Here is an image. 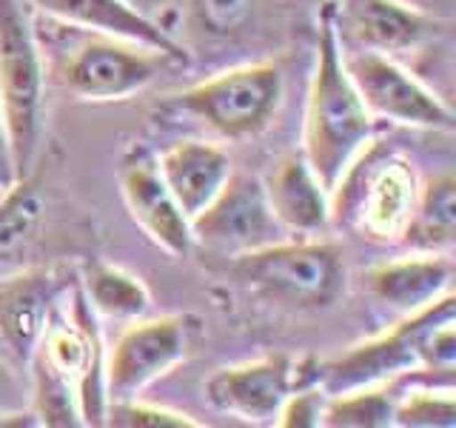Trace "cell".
I'll use <instances>...</instances> for the list:
<instances>
[{"label":"cell","mask_w":456,"mask_h":428,"mask_svg":"<svg viewBox=\"0 0 456 428\" xmlns=\"http://www.w3.org/2000/svg\"><path fill=\"white\" fill-rule=\"evenodd\" d=\"M263 183L268 206L285 235L317 237L331 226V192L314 175L303 152L282 157Z\"/></svg>","instance_id":"18"},{"label":"cell","mask_w":456,"mask_h":428,"mask_svg":"<svg viewBox=\"0 0 456 428\" xmlns=\"http://www.w3.org/2000/svg\"><path fill=\"white\" fill-rule=\"evenodd\" d=\"M52 21H61L66 26L86 29L92 35H109L120 40H132L140 46H149L157 52H166L168 57L183 66L189 63L185 46L171 37L166 29L157 26L151 18H146L137 6L128 0H26Z\"/></svg>","instance_id":"16"},{"label":"cell","mask_w":456,"mask_h":428,"mask_svg":"<svg viewBox=\"0 0 456 428\" xmlns=\"http://www.w3.org/2000/svg\"><path fill=\"white\" fill-rule=\"evenodd\" d=\"M396 428H453L456 397L453 385L445 389H411L396 397Z\"/></svg>","instance_id":"25"},{"label":"cell","mask_w":456,"mask_h":428,"mask_svg":"<svg viewBox=\"0 0 456 428\" xmlns=\"http://www.w3.org/2000/svg\"><path fill=\"white\" fill-rule=\"evenodd\" d=\"M71 280L61 268H20L0 280V340L18 363H28L49 311Z\"/></svg>","instance_id":"14"},{"label":"cell","mask_w":456,"mask_h":428,"mask_svg":"<svg viewBox=\"0 0 456 428\" xmlns=\"http://www.w3.org/2000/svg\"><path fill=\"white\" fill-rule=\"evenodd\" d=\"M18 171H14V157L9 146V132H6V120L4 111H0V197H4L14 183H18Z\"/></svg>","instance_id":"29"},{"label":"cell","mask_w":456,"mask_h":428,"mask_svg":"<svg viewBox=\"0 0 456 428\" xmlns=\"http://www.w3.org/2000/svg\"><path fill=\"white\" fill-rule=\"evenodd\" d=\"M337 26L339 35H351L360 49L391 57L419 49L442 29L436 18L405 0H342Z\"/></svg>","instance_id":"15"},{"label":"cell","mask_w":456,"mask_h":428,"mask_svg":"<svg viewBox=\"0 0 456 428\" xmlns=\"http://www.w3.org/2000/svg\"><path fill=\"white\" fill-rule=\"evenodd\" d=\"M103 425H111V428H203V423L194 420L191 414L157 406V403H142L140 397L109 403Z\"/></svg>","instance_id":"26"},{"label":"cell","mask_w":456,"mask_h":428,"mask_svg":"<svg viewBox=\"0 0 456 428\" xmlns=\"http://www.w3.org/2000/svg\"><path fill=\"white\" fill-rule=\"evenodd\" d=\"M365 283L379 303L408 317L453 292V260L439 251H411L377 263L365 275Z\"/></svg>","instance_id":"17"},{"label":"cell","mask_w":456,"mask_h":428,"mask_svg":"<svg viewBox=\"0 0 456 428\" xmlns=\"http://www.w3.org/2000/svg\"><path fill=\"white\" fill-rule=\"evenodd\" d=\"M0 111L18 177H32L46 120V66L26 0H0Z\"/></svg>","instance_id":"4"},{"label":"cell","mask_w":456,"mask_h":428,"mask_svg":"<svg viewBox=\"0 0 456 428\" xmlns=\"http://www.w3.org/2000/svg\"><path fill=\"white\" fill-rule=\"evenodd\" d=\"M456 243V180L453 175H439L419 185L417 206L403 235L408 251H439L451 254Z\"/></svg>","instance_id":"21"},{"label":"cell","mask_w":456,"mask_h":428,"mask_svg":"<svg viewBox=\"0 0 456 428\" xmlns=\"http://www.w3.org/2000/svg\"><path fill=\"white\" fill-rule=\"evenodd\" d=\"M391 385H365L328 394L320 428H394L396 397Z\"/></svg>","instance_id":"23"},{"label":"cell","mask_w":456,"mask_h":428,"mask_svg":"<svg viewBox=\"0 0 456 428\" xmlns=\"http://www.w3.org/2000/svg\"><path fill=\"white\" fill-rule=\"evenodd\" d=\"M328 403V391L322 385H305V389H294L285 403L277 411L274 425L280 428H320L322 411Z\"/></svg>","instance_id":"28"},{"label":"cell","mask_w":456,"mask_h":428,"mask_svg":"<svg viewBox=\"0 0 456 428\" xmlns=\"http://www.w3.org/2000/svg\"><path fill=\"white\" fill-rule=\"evenodd\" d=\"M419 175L403 152L377 137L331 189V223L379 246H399L419 197Z\"/></svg>","instance_id":"2"},{"label":"cell","mask_w":456,"mask_h":428,"mask_svg":"<svg viewBox=\"0 0 456 428\" xmlns=\"http://www.w3.org/2000/svg\"><path fill=\"white\" fill-rule=\"evenodd\" d=\"M377 135V120L370 118L360 92L342 61V37L337 26V6L325 4L320 14L317 61H314L305 123H303V157L322 180L328 192L342 177L354 157Z\"/></svg>","instance_id":"1"},{"label":"cell","mask_w":456,"mask_h":428,"mask_svg":"<svg viewBox=\"0 0 456 428\" xmlns=\"http://www.w3.org/2000/svg\"><path fill=\"white\" fill-rule=\"evenodd\" d=\"M320 383V360L311 354H265L260 360L214 371L206 383L211 408L251 423L274 425L277 411L294 389Z\"/></svg>","instance_id":"9"},{"label":"cell","mask_w":456,"mask_h":428,"mask_svg":"<svg viewBox=\"0 0 456 428\" xmlns=\"http://www.w3.org/2000/svg\"><path fill=\"white\" fill-rule=\"evenodd\" d=\"M46 203L32 177H23L0 197V280L26 268L28 254L40 237Z\"/></svg>","instance_id":"20"},{"label":"cell","mask_w":456,"mask_h":428,"mask_svg":"<svg viewBox=\"0 0 456 428\" xmlns=\"http://www.w3.org/2000/svg\"><path fill=\"white\" fill-rule=\"evenodd\" d=\"M32 357H40L63 380H69L77 394L83 425L106 423V346L97 314L86 300L80 283H69L57 297Z\"/></svg>","instance_id":"6"},{"label":"cell","mask_w":456,"mask_h":428,"mask_svg":"<svg viewBox=\"0 0 456 428\" xmlns=\"http://www.w3.org/2000/svg\"><path fill=\"white\" fill-rule=\"evenodd\" d=\"M26 366H32L35 380V417L40 425L49 428H77L83 425L77 394L57 371L43 363L40 357H32Z\"/></svg>","instance_id":"24"},{"label":"cell","mask_w":456,"mask_h":428,"mask_svg":"<svg viewBox=\"0 0 456 428\" xmlns=\"http://www.w3.org/2000/svg\"><path fill=\"white\" fill-rule=\"evenodd\" d=\"M194 246L220 257H240L285 237L268 206L265 183L256 175H234L217 197L191 220Z\"/></svg>","instance_id":"11"},{"label":"cell","mask_w":456,"mask_h":428,"mask_svg":"<svg viewBox=\"0 0 456 428\" xmlns=\"http://www.w3.org/2000/svg\"><path fill=\"white\" fill-rule=\"evenodd\" d=\"M168 66L180 63L166 52L109 35H92L63 61L61 80L80 100L111 103L146 92Z\"/></svg>","instance_id":"7"},{"label":"cell","mask_w":456,"mask_h":428,"mask_svg":"<svg viewBox=\"0 0 456 428\" xmlns=\"http://www.w3.org/2000/svg\"><path fill=\"white\" fill-rule=\"evenodd\" d=\"M118 185L132 220L154 246H160L171 257H185L194 249L191 220L177 206L175 194L168 192L160 169H157V154L149 146L132 143L120 154Z\"/></svg>","instance_id":"12"},{"label":"cell","mask_w":456,"mask_h":428,"mask_svg":"<svg viewBox=\"0 0 456 428\" xmlns=\"http://www.w3.org/2000/svg\"><path fill=\"white\" fill-rule=\"evenodd\" d=\"M422 311L408 314L391 332L356 342L334 360L320 363V385L328 394H342L365 385H391L399 377L425 371L419 351Z\"/></svg>","instance_id":"13"},{"label":"cell","mask_w":456,"mask_h":428,"mask_svg":"<svg viewBox=\"0 0 456 428\" xmlns=\"http://www.w3.org/2000/svg\"><path fill=\"white\" fill-rule=\"evenodd\" d=\"M80 289L97 317L137 320L146 317L151 309V292L142 277L109 260H94L86 266Z\"/></svg>","instance_id":"22"},{"label":"cell","mask_w":456,"mask_h":428,"mask_svg":"<svg viewBox=\"0 0 456 428\" xmlns=\"http://www.w3.org/2000/svg\"><path fill=\"white\" fill-rule=\"evenodd\" d=\"M189 12L203 35L228 40L248 26L254 0H189Z\"/></svg>","instance_id":"27"},{"label":"cell","mask_w":456,"mask_h":428,"mask_svg":"<svg viewBox=\"0 0 456 428\" xmlns=\"http://www.w3.org/2000/svg\"><path fill=\"white\" fill-rule=\"evenodd\" d=\"M157 169L185 218L194 220L232 177V157L220 143L177 140L157 154Z\"/></svg>","instance_id":"19"},{"label":"cell","mask_w":456,"mask_h":428,"mask_svg":"<svg viewBox=\"0 0 456 428\" xmlns=\"http://www.w3.org/2000/svg\"><path fill=\"white\" fill-rule=\"evenodd\" d=\"M191 351V325L185 314L137 317L106 351L109 403L140 397L168 377Z\"/></svg>","instance_id":"10"},{"label":"cell","mask_w":456,"mask_h":428,"mask_svg":"<svg viewBox=\"0 0 456 428\" xmlns=\"http://www.w3.org/2000/svg\"><path fill=\"white\" fill-rule=\"evenodd\" d=\"M234 275L248 289L289 309H328L346 292V263L334 243L285 235L234 257Z\"/></svg>","instance_id":"5"},{"label":"cell","mask_w":456,"mask_h":428,"mask_svg":"<svg viewBox=\"0 0 456 428\" xmlns=\"http://www.w3.org/2000/svg\"><path fill=\"white\" fill-rule=\"evenodd\" d=\"M285 97V75L277 63H242L168 95L160 109L189 118L223 140H251L274 123Z\"/></svg>","instance_id":"3"},{"label":"cell","mask_w":456,"mask_h":428,"mask_svg":"<svg viewBox=\"0 0 456 428\" xmlns=\"http://www.w3.org/2000/svg\"><path fill=\"white\" fill-rule=\"evenodd\" d=\"M342 61L374 120H388L408 128H431V132H453V109L434 89L399 66L391 54L356 49L346 52L342 40Z\"/></svg>","instance_id":"8"}]
</instances>
